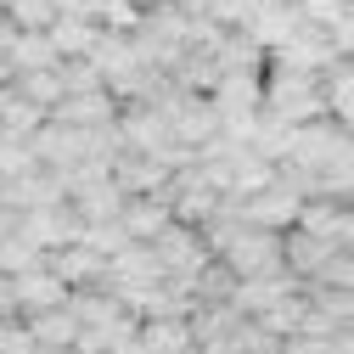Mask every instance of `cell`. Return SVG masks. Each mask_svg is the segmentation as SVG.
<instances>
[{
	"label": "cell",
	"mask_w": 354,
	"mask_h": 354,
	"mask_svg": "<svg viewBox=\"0 0 354 354\" xmlns=\"http://www.w3.org/2000/svg\"><path fill=\"white\" fill-rule=\"evenodd\" d=\"M264 113L281 124H309L326 118V91L321 73H298V68H270L264 62Z\"/></svg>",
	"instance_id": "obj_1"
},
{
	"label": "cell",
	"mask_w": 354,
	"mask_h": 354,
	"mask_svg": "<svg viewBox=\"0 0 354 354\" xmlns=\"http://www.w3.org/2000/svg\"><path fill=\"white\" fill-rule=\"evenodd\" d=\"M152 253H158V264H163V276H169L174 287H186V292H192L197 270L214 259L208 242H203V231H197V225H180V219H174L163 236H152Z\"/></svg>",
	"instance_id": "obj_2"
},
{
	"label": "cell",
	"mask_w": 354,
	"mask_h": 354,
	"mask_svg": "<svg viewBox=\"0 0 354 354\" xmlns=\"http://www.w3.org/2000/svg\"><path fill=\"white\" fill-rule=\"evenodd\" d=\"M236 214H242V225H259V231H292L298 225V214H304V192H292L281 174L264 192H253V197H242V203H231Z\"/></svg>",
	"instance_id": "obj_3"
},
{
	"label": "cell",
	"mask_w": 354,
	"mask_h": 354,
	"mask_svg": "<svg viewBox=\"0 0 354 354\" xmlns=\"http://www.w3.org/2000/svg\"><path fill=\"white\" fill-rule=\"evenodd\" d=\"M17 231H23L39 253H57L62 242H79L84 219L73 214V203H46V208H23V214H17Z\"/></svg>",
	"instance_id": "obj_4"
},
{
	"label": "cell",
	"mask_w": 354,
	"mask_h": 354,
	"mask_svg": "<svg viewBox=\"0 0 354 354\" xmlns=\"http://www.w3.org/2000/svg\"><path fill=\"white\" fill-rule=\"evenodd\" d=\"M68 281L51 270V264H34V270H23V276H12V298H17V321L23 315H46V309H62L68 304Z\"/></svg>",
	"instance_id": "obj_5"
},
{
	"label": "cell",
	"mask_w": 354,
	"mask_h": 354,
	"mask_svg": "<svg viewBox=\"0 0 354 354\" xmlns=\"http://www.w3.org/2000/svg\"><path fill=\"white\" fill-rule=\"evenodd\" d=\"M298 28H304V12H298V0H264V6L248 17V28H242V34L253 39L259 51H276L281 39H292Z\"/></svg>",
	"instance_id": "obj_6"
},
{
	"label": "cell",
	"mask_w": 354,
	"mask_h": 354,
	"mask_svg": "<svg viewBox=\"0 0 354 354\" xmlns=\"http://www.w3.org/2000/svg\"><path fill=\"white\" fill-rule=\"evenodd\" d=\"M51 118L73 124V129H107V124H118V102H113V91H79V96H62L51 107Z\"/></svg>",
	"instance_id": "obj_7"
},
{
	"label": "cell",
	"mask_w": 354,
	"mask_h": 354,
	"mask_svg": "<svg viewBox=\"0 0 354 354\" xmlns=\"http://www.w3.org/2000/svg\"><path fill=\"white\" fill-rule=\"evenodd\" d=\"M46 264H51L68 287H102V276H107V259H102L91 242H62L57 253H46Z\"/></svg>",
	"instance_id": "obj_8"
},
{
	"label": "cell",
	"mask_w": 354,
	"mask_h": 354,
	"mask_svg": "<svg viewBox=\"0 0 354 354\" xmlns=\"http://www.w3.org/2000/svg\"><path fill=\"white\" fill-rule=\"evenodd\" d=\"M298 231H309V236H321V242L343 248L348 231H354V214H348V203H332V197H304Z\"/></svg>",
	"instance_id": "obj_9"
},
{
	"label": "cell",
	"mask_w": 354,
	"mask_h": 354,
	"mask_svg": "<svg viewBox=\"0 0 354 354\" xmlns=\"http://www.w3.org/2000/svg\"><path fill=\"white\" fill-rule=\"evenodd\" d=\"M124 186L113 180V174H107V180H91V186H79V192H68V203H73V214L84 219V225H107V219H118L124 214Z\"/></svg>",
	"instance_id": "obj_10"
},
{
	"label": "cell",
	"mask_w": 354,
	"mask_h": 354,
	"mask_svg": "<svg viewBox=\"0 0 354 354\" xmlns=\"http://www.w3.org/2000/svg\"><path fill=\"white\" fill-rule=\"evenodd\" d=\"M141 348L147 354H197V337H192V321L186 315H152L136 326Z\"/></svg>",
	"instance_id": "obj_11"
},
{
	"label": "cell",
	"mask_w": 354,
	"mask_h": 354,
	"mask_svg": "<svg viewBox=\"0 0 354 354\" xmlns=\"http://www.w3.org/2000/svg\"><path fill=\"white\" fill-rule=\"evenodd\" d=\"M118 225L129 231V242H152L174 225V214H169V197H124V214H118Z\"/></svg>",
	"instance_id": "obj_12"
},
{
	"label": "cell",
	"mask_w": 354,
	"mask_h": 354,
	"mask_svg": "<svg viewBox=\"0 0 354 354\" xmlns=\"http://www.w3.org/2000/svg\"><path fill=\"white\" fill-rule=\"evenodd\" d=\"M46 39L57 46V57H91L96 39H102V23L96 17H79V12H57V23L46 28Z\"/></svg>",
	"instance_id": "obj_13"
},
{
	"label": "cell",
	"mask_w": 354,
	"mask_h": 354,
	"mask_svg": "<svg viewBox=\"0 0 354 354\" xmlns=\"http://www.w3.org/2000/svg\"><path fill=\"white\" fill-rule=\"evenodd\" d=\"M281 253H287V276H298V281H309V276H321V264H326V259H332L337 248L292 225V231H281Z\"/></svg>",
	"instance_id": "obj_14"
},
{
	"label": "cell",
	"mask_w": 354,
	"mask_h": 354,
	"mask_svg": "<svg viewBox=\"0 0 354 354\" xmlns=\"http://www.w3.org/2000/svg\"><path fill=\"white\" fill-rule=\"evenodd\" d=\"M321 91H326V118H337L354 136V57H337L321 73Z\"/></svg>",
	"instance_id": "obj_15"
},
{
	"label": "cell",
	"mask_w": 354,
	"mask_h": 354,
	"mask_svg": "<svg viewBox=\"0 0 354 354\" xmlns=\"http://www.w3.org/2000/svg\"><path fill=\"white\" fill-rule=\"evenodd\" d=\"M39 124H46V107H34L17 84L6 79V84H0V136H34Z\"/></svg>",
	"instance_id": "obj_16"
},
{
	"label": "cell",
	"mask_w": 354,
	"mask_h": 354,
	"mask_svg": "<svg viewBox=\"0 0 354 354\" xmlns=\"http://www.w3.org/2000/svg\"><path fill=\"white\" fill-rule=\"evenodd\" d=\"M23 326H28V337L34 343H46V348H73V337H79V315L62 304V309H46V315H23Z\"/></svg>",
	"instance_id": "obj_17"
},
{
	"label": "cell",
	"mask_w": 354,
	"mask_h": 354,
	"mask_svg": "<svg viewBox=\"0 0 354 354\" xmlns=\"http://www.w3.org/2000/svg\"><path fill=\"white\" fill-rule=\"evenodd\" d=\"M6 62H12V79H17V73H34V68H57L62 57H57V46H51L46 34H17L12 51H6Z\"/></svg>",
	"instance_id": "obj_18"
},
{
	"label": "cell",
	"mask_w": 354,
	"mask_h": 354,
	"mask_svg": "<svg viewBox=\"0 0 354 354\" xmlns=\"http://www.w3.org/2000/svg\"><path fill=\"white\" fill-rule=\"evenodd\" d=\"M12 84H17V91H23L34 107H46V118H51V107L62 102V73H57V68H34V73H17Z\"/></svg>",
	"instance_id": "obj_19"
},
{
	"label": "cell",
	"mask_w": 354,
	"mask_h": 354,
	"mask_svg": "<svg viewBox=\"0 0 354 354\" xmlns=\"http://www.w3.org/2000/svg\"><path fill=\"white\" fill-rule=\"evenodd\" d=\"M0 12L17 23V34H46V28L57 23V6H51V0H6Z\"/></svg>",
	"instance_id": "obj_20"
},
{
	"label": "cell",
	"mask_w": 354,
	"mask_h": 354,
	"mask_svg": "<svg viewBox=\"0 0 354 354\" xmlns=\"http://www.w3.org/2000/svg\"><path fill=\"white\" fill-rule=\"evenodd\" d=\"M34 264H46V253H39L23 231L17 236H0V276H23V270H34Z\"/></svg>",
	"instance_id": "obj_21"
},
{
	"label": "cell",
	"mask_w": 354,
	"mask_h": 354,
	"mask_svg": "<svg viewBox=\"0 0 354 354\" xmlns=\"http://www.w3.org/2000/svg\"><path fill=\"white\" fill-rule=\"evenodd\" d=\"M348 6H354V0H298L304 23H315V28H332V23H337Z\"/></svg>",
	"instance_id": "obj_22"
},
{
	"label": "cell",
	"mask_w": 354,
	"mask_h": 354,
	"mask_svg": "<svg viewBox=\"0 0 354 354\" xmlns=\"http://www.w3.org/2000/svg\"><path fill=\"white\" fill-rule=\"evenodd\" d=\"M0 321H17V298H12V276H0Z\"/></svg>",
	"instance_id": "obj_23"
},
{
	"label": "cell",
	"mask_w": 354,
	"mask_h": 354,
	"mask_svg": "<svg viewBox=\"0 0 354 354\" xmlns=\"http://www.w3.org/2000/svg\"><path fill=\"white\" fill-rule=\"evenodd\" d=\"M0 236H17V208L0 197Z\"/></svg>",
	"instance_id": "obj_24"
},
{
	"label": "cell",
	"mask_w": 354,
	"mask_h": 354,
	"mask_svg": "<svg viewBox=\"0 0 354 354\" xmlns=\"http://www.w3.org/2000/svg\"><path fill=\"white\" fill-rule=\"evenodd\" d=\"M28 354H73V348H46V343H34Z\"/></svg>",
	"instance_id": "obj_25"
},
{
	"label": "cell",
	"mask_w": 354,
	"mask_h": 354,
	"mask_svg": "<svg viewBox=\"0 0 354 354\" xmlns=\"http://www.w3.org/2000/svg\"><path fill=\"white\" fill-rule=\"evenodd\" d=\"M12 79V62H6V51H0V84H6Z\"/></svg>",
	"instance_id": "obj_26"
},
{
	"label": "cell",
	"mask_w": 354,
	"mask_h": 354,
	"mask_svg": "<svg viewBox=\"0 0 354 354\" xmlns=\"http://www.w3.org/2000/svg\"><path fill=\"white\" fill-rule=\"evenodd\" d=\"M348 214H354V197H348Z\"/></svg>",
	"instance_id": "obj_27"
},
{
	"label": "cell",
	"mask_w": 354,
	"mask_h": 354,
	"mask_svg": "<svg viewBox=\"0 0 354 354\" xmlns=\"http://www.w3.org/2000/svg\"><path fill=\"white\" fill-rule=\"evenodd\" d=\"M0 326H6V321H0Z\"/></svg>",
	"instance_id": "obj_28"
}]
</instances>
